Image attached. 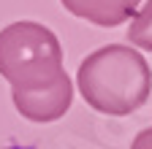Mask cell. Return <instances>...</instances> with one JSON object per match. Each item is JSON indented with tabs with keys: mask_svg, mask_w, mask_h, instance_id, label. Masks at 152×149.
Listing matches in <instances>:
<instances>
[{
	"mask_svg": "<svg viewBox=\"0 0 152 149\" xmlns=\"http://www.w3.org/2000/svg\"><path fill=\"white\" fill-rule=\"evenodd\" d=\"M76 87L90 108L109 117L139 111L152 92V68L130 44H109L79 63Z\"/></svg>",
	"mask_w": 152,
	"mask_h": 149,
	"instance_id": "cell-1",
	"label": "cell"
},
{
	"mask_svg": "<svg viewBox=\"0 0 152 149\" xmlns=\"http://www.w3.org/2000/svg\"><path fill=\"white\" fill-rule=\"evenodd\" d=\"M60 38L41 22L19 19L0 30V76L11 87H38L65 73Z\"/></svg>",
	"mask_w": 152,
	"mask_h": 149,
	"instance_id": "cell-2",
	"label": "cell"
},
{
	"mask_svg": "<svg viewBox=\"0 0 152 149\" xmlns=\"http://www.w3.org/2000/svg\"><path fill=\"white\" fill-rule=\"evenodd\" d=\"M11 100L16 111L30 122H57L68 114L73 103V84L68 73L57 76L54 81L38 84V87H11Z\"/></svg>",
	"mask_w": 152,
	"mask_h": 149,
	"instance_id": "cell-3",
	"label": "cell"
},
{
	"mask_svg": "<svg viewBox=\"0 0 152 149\" xmlns=\"http://www.w3.org/2000/svg\"><path fill=\"white\" fill-rule=\"evenodd\" d=\"M141 3L144 0H60L68 14L95 27H117L122 22H130Z\"/></svg>",
	"mask_w": 152,
	"mask_h": 149,
	"instance_id": "cell-4",
	"label": "cell"
},
{
	"mask_svg": "<svg viewBox=\"0 0 152 149\" xmlns=\"http://www.w3.org/2000/svg\"><path fill=\"white\" fill-rule=\"evenodd\" d=\"M128 41L136 49L152 52V0H144V3L139 6V11L130 16Z\"/></svg>",
	"mask_w": 152,
	"mask_h": 149,
	"instance_id": "cell-5",
	"label": "cell"
},
{
	"mask_svg": "<svg viewBox=\"0 0 152 149\" xmlns=\"http://www.w3.org/2000/svg\"><path fill=\"white\" fill-rule=\"evenodd\" d=\"M130 149H152V127H144V130H139V136L133 138Z\"/></svg>",
	"mask_w": 152,
	"mask_h": 149,
	"instance_id": "cell-6",
	"label": "cell"
}]
</instances>
